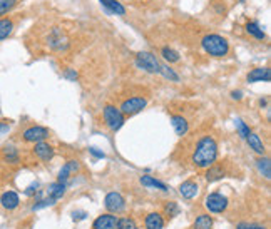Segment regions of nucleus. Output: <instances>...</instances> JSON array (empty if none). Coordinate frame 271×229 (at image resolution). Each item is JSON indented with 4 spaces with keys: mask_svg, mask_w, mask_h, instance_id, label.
Wrapping results in <instances>:
<instances>
[{
    "mask_svg": "<svg viewBox=\"0 0 271 229\" xmlns=\"http://www.w3.org/2000/svg\"><path fill=\"white\" fill-rule=\"evenodd\" d=\"M89 152L92 154L94 157H97V159H104V157H106V154H104L102 151H99L97 147H89Z\"/></svg>",
    "mask_w": 271,
    "mask_h": 229,
    "instance_id": "4c0bfd02",
    "label": "nucleus"
},
{
    "mask_svg": "<svg viewBox=\"0 0 271 229\" xmlns=\"http://www.w3.org/2000/svg\"><path fill=\"white\" fill-rule=\"evenodd\" d=\"M79 171H81V162L79 161H67L65 164L62 166V169L59 171V176H57V183H62V184H67L69 179L72 176H76Z\"/></svg>",
    "mask_w": 271,
    "mask_h": 229,
    "instance_id": "6e6552de",
    "label": "nucleus"
},
{
    "mask_svg": "<svg viewBox=\"0 0 271 229\" xmlns=\"http://www.w3.org/2000/svg\"><path fill=\"white\" fill-rule=\"evenodd\" d=\"M147 105V99H144L141 97V95H134V97H129V99H126L124 102H122L121 105V109L119 111L122 112V116H136V114H139L142 111L144 107Z\"/></svg>",
    "mask_w": 271,
    "mask_h": 229,
    "instance_id": "20e7f679",
    "label": "nucleus"
},
{
    "mask_svg": "<svg viewBox=\"0 0 271 229\" xmlns=\"http://www.w3.org/2000/svg\"><path fill=\"white\" fill-rule=\"evenodd\" d=\"M226 176V171H225V167H223L221 164H216L214 162L213 166H209L208 167V171H206V181L208 183H214V181H220L223 179Z\"/></svg>",
    "mask_w": 271,
    "mask_h": 229,
    "instance_id": "dca6fc26",
    "label": "nucleus"
},
{
    "mask_svg": "<svg viewBox=\"0 0 271 229\" xmlns=\"http://www.w3.org/2000/svg\"><path fill=\"white\" fill-rule=\"evenodd\" d=\"M99 2L106 7V10L109 12V14L126 15V7L122 5L121 2H117V0H99Z\"/></svg>",
    "mask_w": 271,
    "mask_h": 229,
    "instance_id": "6ab92c4d",
    "label": "nucleus"
},
{
    "mask_svg": "<svg viewBox=\"0 0 271 229\" xmlns=\"http://www.w3.org/2000/svg\"><path fill=\"white\" fill-rule=\"evenodd\" d=\"M198 184L194 183V181H184V183L179 186V192H181V196L184 197V199H193V197L198 196Z\"/></svg>",
    "mask_w": 271,
    "mask_h": 229,
    "instance_id": "2eb2a0df",
    "label": "nucleus"
},
{
    "mask_svg": "<svg viewBox=\"0 0 271 229\" xmlns=\"http://www.w3.org/2000/svg\"><path fill=\"white\" fill-rule=\"evenodd\" d=\"M65 191H67V184L62 183H52L49 189H47V196L52 197L54 201H59L60 197H64Z\"/></svg>",
    "mask_w": 271,
    "mask_h": 229,
    "instance_id": "aec40b11",
    "label": "nucleus"
},
{
    "mask_svg": "<svg viewBox=\"0 0 271 229\" xmlns=\"http://www.w3.org/2000/svg\"><path fill=\"white\" fill-rule=\"evenodd\" d=\"M50 136V132L47 127H42V126H32L29 127V129L24 131V134H22V139L25 140V142H42V140H45L47 137Z\"/></svg>",
    "mask_w": 271,
    "mask_h": 229,
    "instance_id": "0eeeda50",
    "label": "nucleus"
},
{
    "mask_svg": "<svg viewBox=\"0 0 271 229\" xmlns=\"http://www.w3.org/2000/svg\"><path fill=\"white\" fill-rule=\"evenodd\" d=\"M239 2H244V0H239Z\"/></svg>",
    "mask_w": 271,
    "mask_h": 229,
    "instance_id": "79ce46f5",
    "label": "nucleus"
},
{
    "mask_svg": "<svg viewBox=\"0 0 271 229\" xmlns=\"http://www.w3.org/2000/svg\"><path fill=\"white\" fill-rule=\"evenodd\" d=\"M55 202H57V201H54L52 197L45 196V197H42V199L36 201V204L32 206V211H39V209H44V208H49V206H54Z\"/></svg>",
    "mask_w": 271,
    "mask_h": 229,
    "instance_id": "c756f323",
    "label": "nucleus"
},
{
    "mask_svg": "<svg viewBox=\"0 0 271 229\" xmlns=\"http://www.w3.org/2000/svg\"><path fill=\"white\" fill-rule=\"evenodd\" d=\"M171 124L174 127V131H176L178 136H186L187 131H189V124H187V121L182 116H171Z\"/></svg>",
    "mask_w": 271,
    "mask_h": 229,
    "instance_id": "a211bd4d",
    "label": "nucleus"
},
{
    "mask_svg": "<svg viewBox=\"0 0 271 229\" xmlns=\"http://www.w3.org/2000/svg\"><path fill=\"white\" fill-rule=\"evenodd\" d=\"M37 191H39V183L36 181V183H32L27 189H25L24 194H25V196H36V194H37Z\"/></svg>",
    "mask_w": 271,
    "mask_h": 229,
    "instance_id": "f704fd0d",
    "label": "nucleus"
},
{
    "mask_svg": "<svg viewBox=\"0 0 271 229\" xmlns=\"http://www.w3.org/2000/svg\"><path fill=\"white\" fill-rule=\"evenodd\" d=\"M102 116H104V122H106V126L114 132L119 131L126 122V117L122 116L119 107H116V105H106L102 111Z\"/></svg>",
    "mask_w": 271,
    "mask_h": 229,
    "instance_id": "7ed1b4c3",
    "label": "nucleus"
},
{
    "mask_svg": "<svg viewBox=\"0 0 271 229\" xmlns=\"http://www.w3.org/2000/svg\"><path fill=\"white\" fill-rule=\"evenodd\" d=\"M213 228V218L209 214H201L194 221L193 229H211Z\"/></svg>",
    "mask_w": 271,
    "mask_h": 229,
    "instance_id": "a878e982",
    "label": "nucleus"
},
{
    "mask_svg": "<svg viewBox=\"0 0 271 229\" xmlns=\"http://www.w3.org/2000/svg\"><path fill=\"white\" fill-rule=\"evenodd\" d=\"M117 229H137V224L133 218H121L117 219Z\"/></svg>",
    "mask_w": 271,
    "mask_h": 229,
    "instance_id": "2f4dec72",
    "label": "nucleus"
},
{
    "mask_svg": "<svg viewBox=\"0 0 271 229\" xmlns=\"http://www.w3.org/2000/svg\"><path fill=\"white\" fill-rule=\"evenodd\" d=\"M49 47L54 50H57V52H62L69 47V41L64 37V34L60 29H57V27L52 29V32L49 35Z\"/></svg>",
    "mask_w": 271,
    "mask_h": 229,
    "instance_id": "9d476101",
    "label": "nucleus"
},
{
    "mask_svg": "<svg viewBox=\"0 0 271 229\" xmlns=\"http://www.w3.org/2000/svg\"><path fill=\"white\" fill-rule=\"evenodd\" d=\"M161 54H163V57H164V60H168L169 64H173V62H179V54L174 49H171V47H163L161 49Z\"/></svg>",
    "mask_w": 271,
    "mask_h": 229,
    "instance_id": "cd10ccee",
    "label": "nucleus"
},
{
    "mask_svg": "<svg viewBox=\"0 0 271 229\" xmlns=\"http://www.w3.org/2000/svg\"><path fill=\"white\" fill-rule=\"evenodd\" d=\"M64 77L65 79H67V81H76V79H77V72H76V69H67V70H65V72H64Z\"/></svg>",
    "mask_w": 271,
    "mask_h": 229,
    "instance_id": "e433bc0d",
    "label": "nucleus"
},
{
    "mask_svg": "<svg viewBox=\"0 0 271 229\" xmlns=\"http://www.w3.org/2000/svg\"><path fill=\"white\" fill-rule=\"evenodd\" d=\"M12 30H14V22L7 19V17L0 19V41H5L8 35L12 34Z\"/></svg>",
    "mask_w": 271,
    "mask_h": 229,
    "instance_id": "393cba45",
    "label": "nucleus"
},
{
    "mask_svg": "<svg viewBox=\"0 0 271 229\" xmlns=\"http://www.w3.org/2000/svg\"><path fill=\"white\" fill-rule=\"evenodd\" d=\"M92 229H117V218L112 214H102L92 224Z\"/></svg>",
    "mask_w": 271,
    "mask_h": 229,
    "instance_id": "ddd939ff",
    "label": "nucleus"
},
{
    "mask_svg": "<svg viewBox=\"0 0 271 229\" xmlns=\"http://www.w3.org/2000/svg\"><path fill=\"white\" fill-rule=\"evenodd\" d=\"M3 159H5V162H8V164H17V162L20 161V157L15 147H5L3 149Z\"/></svg>",
    "mask_w": 271,
    "mask_h": 229,
    "instance_id": "bb28decb",
    "label": "nucleus"
},
{
    "mask_svg": "<svg viewBox=\"0 0 271 229\" xmlns=\"http://www.w3.org/2000/svg\"><path fill=\"white\" fill-rule=\"evenodd\" d=\"M246 142H248V146H250V149H253V151H255L256 154H260V156H263V154L266 152L263 140H261L260 136L255 134V132H250V136L246 137Z\"/></svg>",
    "mask_w": 271,
    "mask_h": 229,
    "instance_id": "f3484780",
    "label": "nucleus"
},
{
    "mask_svg": "<svg viewBox=\"0 0 271 229\" xmlns=\"http://www.w3.org/2000/svg\"><path fill=\"white\" fill-rule=\"evenodd\" d=\"M104 204H106V209L111 211V213H121L126 208V199L119 192H109L106 199H104Z\"/></svg>",
    "mask_w": 271,
    "mask_h": 229,
    "instance_id": "1a4fd4ad",
    "label": "nucleus"
},
{
    "mask_svg": "<svg viewBox=\"0 0 271 229\" xmlns=\"http://www.w3.org/2000/svg\"><path fill=\"white\" fill-rule=\"evenodd\" d=\"M17 2H19V0H0V17L8 14V12L17 5Z\"/></svg>",
    "mask_w": 271,
    "mask_h": 229,
    "instance_id": "7c9ffc66",
    "label": "nucleus"
},
{
    "mask_svg": "<svg viewBox=\"0 0 271 229\" xmlns=\"http://www.w3.org/2000/svg\"><path fill=\"white\" fill-rule=\"evenodd\" d=\"M136 64H137V67L144 69L149 74H159L161 72L159 60L156 59V55L149 54V52H139V54L136 55Z\"/></svg>",
    "mask_w": 271,
    "mask_h": 229,
    "instance_id": "39448f33",
    "label": "nucleus"
},
{
    "mask_svg": "<svg viewBox=\"0 0 271 229\" xmlns=\"http://www.w3.org/2000/svg\"><path fill=\"white\" fill-rule=\"evenodd\" d=\"M161 76H164L166 79H169V81H173V82H178L179 81V76L171 67H168V65H161Z\"/></svg>",
    "mask_w": 271,
    "mask_h": 229,
    "instance_id": "473e14b6",
    "label": "nucleus"
},
{
    "mask_svg": "<svg viewBox=\"0 0 271 229\" xmlns=\"http://www.w3.org/2000/svg\"><path fill=\"white\" fill-rule=\"evenodd\" d=\"M204 206H206L208 211H211V213L220 214V213H223V211H226V208H228V197L223 196L221 192H211V194L206 196Z\"/></svg>",
    "mask_w": 271,
    "mask_h": 229,
    "instance_id": "423d86ee",
    "label": "nucleus"
},
{
    "mask_svg": "<svg viewBox=\"0 0 271 229\" xmlns=\"http://www.w3.org/2000/svg\"><path fill=\"white\" fill-rule=\"evenodd\" d=\"M256 167H258L260 174L263 176L265 179L271 178V161H270V157H261V159H258Z\"/></svg>",
    "mask_w": 271,
    "mask_h": 229,
    "instance_id": "5701e85b",
    "label": "nucleus"
},
{
    "mask_svg": "<svg viewBox=\"0 0 271 229\" xmlns=\"http://www.w3.org/2000/svg\"><path fill=\"white\" fill-rule=\"evenodd\" d=\"M218 159V144L211 136H204L196 142L193 152V164L201 169H208Z\"/></svg>",
    "mask_w": 271,
    "mask_h": 229,
    "instance_id": "f257e3e1",
    "label": "nucleus"
},
{
    "mask_svg": "<svg viewBox=\"0 0 271 229\" xmlns=\"http://www.w3.org/2000/svg\"><path fill=\"white\" fill-rule=\"evenodd\" d=\"M236 229H266L265 226H260V224H250V223H239Z\"/></svg>",
    "mask_w": 271,
    "mask_h": 229,
    "instance_id": "c9c22d12",
    "label": "nucleus"
},
{
    "mask_svg": "<svg viewBox=\"0 0 271 229\" xmlns=\"http://www.w3.org/2000/svg\"><path fill=\"white\" fill-rule=\"evenodd\" d=\"M246 32L253 35L255 39H258V41H263V39L266 37V34L263 32V29L260 27V24H258L256 20H253V22H248L246 24Z\"/></svg>",
    "mask_w": 271,
    "mask_h": 229,
    "instance_id": "b1692460",
    "label": "nucleus"
},
{
    "mask_svg": "<svg viewBox=\"0 0 271 229\" xmlns=\"http://www.w3.org/2000/svg\"><path fill=\"white\" fill-rule=\"evenodd\" d=\"M8 131H10V124H8V122H3V121H0V136L7 134Z\"/></svg>",
    "mask_w": 271,
    "mask_h": 229,
    "instance_id": "ea45409f",
    "label": "nucleus"
},
{
    "mask_svg": "<svg viewBox=\"0 0 271 229\" xmlns=\"http://www.w3.org/2000/svg\"><path fill=\"white\" fill-rule=\"evenodd\" d=\"M141 184L146 187H156V189H161V191H169V187L166 186L164 183H161V181L154 179L152 176H141Z\"/></svg>",
    "mask_w": 271,
    "mask_h": 229,
    "instance_id": "4be33fe9",
    "label": "nucleus"
},
{
    "mask_svg": "<svg viewBox=\"0 0 271 229\" xmlns=\"http://www.w3.org/2000/svg\"><path fill=\"white\" fill-rule=\"evenodd\" d=\"M231 97L236 99V100H241L243 99V92L241 91H233L231 92Z\"/></svg>",
    "mask_w": 271,
    "mask_h": 229,
    "instance_id": "a19ab883",
    "label": "nucleus"
},
{
    "mask_svg": "<svg viewBox=\"0 0 271 229\" xmlns=\"http://www.w3.org/2000/svg\"><path fill=\"white\" fill-rule=\"evenodd\" d=\"M179 206L176 204V202H166V206H164V213L166 216H169V218H174V216H178L179 214Z\"/></svg>",
    "mask_w": 271,
    "mask_h": 229,
    "instance_id": "72a5a7b5",
    "label": "nucleus"
},
{
    "mask_svg": "<svg viewBox=\"0 0 271 229\" xmlns=\"http://www.w3.org/2000/svg\"><path fill=\"white\" fill-rule=\"evenodd\" d=\"M87 213H84V211H74L72 214V219L74 221H82V219H86Z\"/></svg>",
    "mask_w": 271,
    "mask_h": 229,
    "instance_id": "58836bf2",
    "label": "nucleus"
},
{
    "mask_svg": "<svg viewBox=\"0 0 271 229\" xmlns=\"http://www.w3.org/2000/svg\"><path fill=\"white\" fill-rule=\"evenodd\" d=\"M0 204H2L3 209H8V211H14L15 208H19L20 204V197L17 192L14 191H7L0 196Z\"/></svg>",
    "mask_w": 271,
    "mask_h": 229,
    "instance_id": "f8f14e48",
    "label": "nucleus"
},
{
    "mask_svg": "<svg viewBox=\"0 0 271 229\" xmlns=\"http://www.w3.org/2000/svg\"><path fill=\"white\" fill-rule=\"evenodd\" d=\"M146 229H163L164 228V219L159 213H151L146 216Z\"/></svg>",
    "mask_w": 271,
    "mask_h": 229,
    "instance_id": "412c9836",
    "label": "nucleus"
},
{
    "mask_svg": "<svg viewBox=\"0 0 271 229\" xmlns=\"http://www.w3.org/2000/svg\"><path fill=\"white\" fill-rule=\"evenodd\" d=\"M201 46H203L204 52L211 57H225L229 52V42L218 34L204 35L203 41H201Z\"/></svg>",
    "mask_w": 271,
    "mask_h": 229,
    "instance_id": "f03ea898",
    "label": "nucleus"
},
{
    "mask_svg": "<svg viewBox=\"0 0 271 229\" xmlns=\"http://www.w3.org/2000/svg\"><path fill=\"white\" fill-rule=\"evenodd\" d=\"M270 81H271L270 67H258L248 74V82H270Z\"/></svg>",
    "mask_w": 271,
    "mask_h": 229,
    "instance_id": "4468645a",
    "label": "nucleus"
},
{
    "mask_svg": "<svg viewBox=\"0 0 271 229\" xmlns=\"http://www.w3.org/2000/svg\"><path fill=\"white\" fill-rule=\"evenodd\" d=\"M34 154H36V157H39L41 161L49 162L52 157L55 156V151L50 144H47L42 140V142H36V146H34Z\"/></svg>",
    "mask_w": 271,
    "mask_h": 229,
    "instance_id": "9b49d317",
    "label": "nucleus"
},
{
    "mask_svg": "<svg viewBox=\"0 0 271 229\" xmlns=\"http://www.w3.org/2000/svg\"><path fill=\"white\" fill-rule=\"evenodd\" d=\"M234 126H236V129H238V134L241 136L243 139H246L248 136H250L251 129H250V126H248L246 122L243 121V119H236V121H234Z\"/></svg>",
    "mask_w": 271,
    "mask_h": 229,
    "instance_id": "c85d7f7f",
    "label": "nucleus"
}]
</instances>
